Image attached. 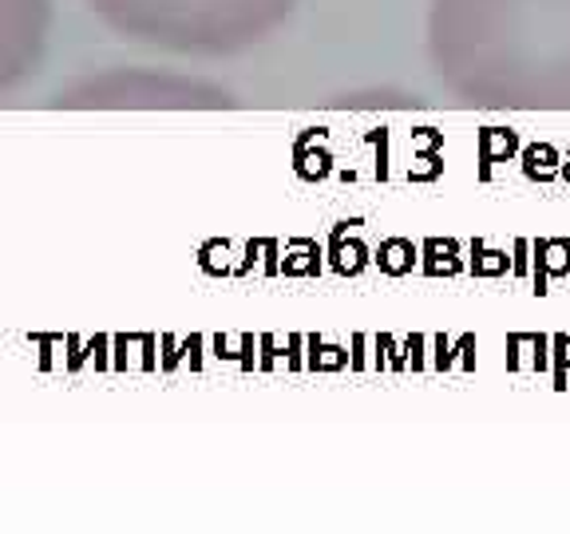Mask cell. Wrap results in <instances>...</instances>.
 <instances>
[{"label": "cell", "mask_w": 570, "mask_h": 534, "mask_svg": "<svg viewBox=\"0 0 570 534\" xmlns=\"http://www.w3.org/2000/svg\"><path fill=\"white\" fill-rule=\"evenodd\" d=\"M428 63L475 111H570V0H428Z\"/></svg>", "instance_id": "obj_1"}, {"label": "cell", "mask_w": 570, "mask_h": 534, "mask_svg": "<svg viewBox=\"0 0 570 534\" xmlns=\"http://www.w3.org/2000/svg\"><path fill=\"white\" fill-rule=\"evenodd\" d=\"M52 107H234V96L218 83L195 76H170L147 68H116L104 76H83L52 96Z\"/></svg>", "instance_id": "obj_3"}, {"label": "cell", "mask_w": 570, "mask_h": 534, "mask_svg": "<svg viewBox=\"0 0 570 534\" xmlns=\"http://www.w3.org/2000/svg\"><path fill=\"white\" fill-rule=\"evenodd\" d=\"M119 40L190 60H226L266 44L302 0H83Z\"/></svg>", "instance_id": "obj_2"}]
</instances>
